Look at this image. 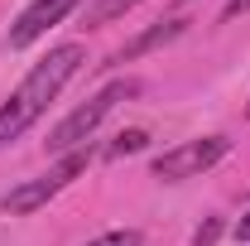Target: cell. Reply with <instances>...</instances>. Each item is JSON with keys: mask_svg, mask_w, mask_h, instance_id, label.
Listing matches in <instances>:
<instances>
[{"mask_svg": "<svg viewBox=\"0 0 250 246\" xmlns=\"http://www.w3.org/2000/svg\"><path fill=\"white\" fill-rule=\"evenodd\" d=\"M135 92H140V82H130V77H125V82H111V87H101L92 101H82L72 116H62V121L53 125L48 150H53V154H72V150H77V145H82V140L96 130V125L111 116V106H116L121 97H135Z\"/></svg>", "mask_w": 250, "mask_h": 246, "instance_id": "2", "label": "cell"}, {"mask_svg": "<svg viewBox=\"0 0 250 246\" xmlns=\"http://www.w3.org/2000/svg\"><path fill=\"white\" fill-rule=\"evenodd\" d=\"M145 130H125V135H116V145L106 150V159H121V154H135V150H145Z\"/></svg>", "mask_w": 250, "mask_h": 246, "instance_id": "8", "label": "cell"}, {"mask_svg": "<svg viewBox=\"0 0 250 246\" xmlns=\"http://www.w3.org/2000/svg\"><path fill=\"white\" fill-rule=\"evenodd\" d=\"M246 116H250V106H246Z\"/></svg>", "mask_w": 250, "mask_h": 246, "instance_id": "12", "label": "cell"}, {"mask_svg": "<svg viewBox=\"0 0 250 246\" xmlns=\"http://www.w3.org/2000/svg\"><path fill=\"white\" fill-rule=\"evenodd\" d=\"M183 29H188V20H164V25H154V29L135 34V39L125 44L121 53H116V63H130V58H140V53H149V49H159V44H168V39H178Z\"/></svg>", "mask_w": 250, "mask_h": 246, "instance_id": "6", "label": "cell"}, {"mask_svg": "<svg viewBox=\"0 0 250 246\" xmlns=\"http://www.w3.org/2000/svg\"><path fill=\"white\" fill-rule=\"evenodd\" d=\"M236 242H250V213L241 217V222H236Z\"/></svg>", "mask_w": 250, "mask_h": 246, "instance_id": "11", "label": "cell"}, {"mask_svg": "<svg viewBox=\"0 0 250 246\" xmlns=\"http://www.w3.org/2000/svg\"><path fill=\"white\" fill-rule=\"evenodd\" d=\"M82 63H87V49H82V44H58L43 63H34V73L10 92V101L0 106V150H5L10 140H20V135L48 111V101L62 92V82H67Z\"/></svg>", "mask_w": 250, "mask_h": 246, "instance_id": "1", "label": "cell"}, {"mask_svg": "<svg viewBox=\"0 0 250 246\" xmlns=\"http://www.w3.org/2000/svg\"><path fill=\"white\" fill-rule=\"evenodd\" d=\"M221 237V217H207L202 227H197V237H192V246H217Z\"/></svg>", "mask_w": 250, "mask_h": 246, "instance_id": "10", "label": "cell"}, {"mask_svg": "<svg viewBox=\"0 0 250 246\" xmlns=\"http://www.w3.org/2000/svg\"><path fill=\"white\" fill-rule=\"evenodd\" d=\"M140 0H96L92 10H87V25H111V20H121L125 10H135Z\"/></svg>", "mask_w": 250, "mask_h": 246, "instance_id": "7", "label": "cell"}, {"mask_svg": "<svg viewBox=\"0 0 250 246\" xmlns=\"http://www.w3.org/2000/svg\"><path fill=\"white\" fill-rule=\"evenodd\" d=\"M77 5H82V0H34L29 10L10 25V49H29L34 39H43V34L62 20V15H72Z\"/></svg>", "mask_w": 250, "mask_h": 246, "instance_id": "5", "label": "cell"}, {"mask_svg": "<svg viewBox=\"0 0 250 246\" xmlns=\"http://www.w3.org/2000/svg\"><path fill=\"white\" fill-rule=\"evenodd\" d=\"M231 154V140L226 135H202V140H183V145H173V150H164L154 159V179L164 184H178V179H197V174H207L217 159Z\"/></svg>", "mask_w": 250, "mask_h": 246, "instance_id": "3", "label": "cell"}, {"mask_svg": "<svg viewBox=\"0 0 250 246\" xmlns=\"http://www.w3.org/2000/svg\"><path fill=\"white\" fill-rule=\"evenodd\" d=\"M82 169H87V154H77V150H72V154H67V159L58 164V169H48L43 179H29V184L10 188V193L0 198V208H5L10 217H24V213H34V208H43L53 193H62V188L72 184Z\"/></svg>", "mask_w": 250, "mask_h": 246, "instance_id": "4", "label": "cell"}, {"mask_svg": "<svg viewBox=\"0 0 250 246\" xmlns=\"http://www.w3.org/2000/svg\"><path fill=\"white\" fill-rule=\"evenodd\" d=\"M87 246H145V242H140V232H106V237H96Z\"/></svg>", "mask_w": 250, "mask_h": 246, "instance_id": "9", "label": "cell"}]
</instances>
